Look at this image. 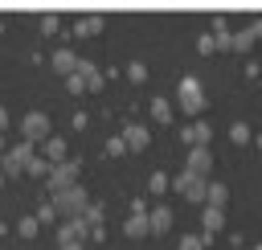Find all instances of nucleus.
I'll list each match as a JSON object with an SVG mask.
<instances>
[{
  "instance_id": "nucleus-11",
  "label": "nucleus",
  "mask_w": 262,
  "mask_h": 250,
  "mask_svg": "<svg viewBox=\"0 0 262 250\" xmlns=\"http://www.w3.org/2000/svg\"><path fill=\"white\" fill-rule=\"evenodd\" d=\"M25 135L29 139H45L49 135V119L45 115H25Z\"/></svg>"
},
{
  "instance_id": "nucleus-25",
  "label": "nucleus",
  "mask_w": 262,
  "mask_h": 250,
  "mask_svg": "<svg viewBox=\"0 0 262 250\" xmlns=\"http://www.w3.org/2000/svg\"><path fill=\"white\" fill-rule=\"evenodd\" d=\"M20 234H25V238H33V234H37V221H33V217H25V221H20Z\"/></svg>"
},
{
  "instance_id": "nucleus-23",
  "label": "nucleus",
  "mask_w": 262,
  "mask_h": 250,
  "mask_svg": "<svg viewBox=\"0 0 262 250\" xmlns=\"http://www.w3.org/2000/svg\"><path fill=\"white\" fill-rule=\"evenodd\" d=\"M45 152H49L53 160H61V156H66V143H61V139H49V148H45Z\"/></svg>"
},
{
  "instance_id": "nucleus-16",
  "label": "nucleus",
  "mask_w": 262,
  "mask_h": 250,
  "mask_svg": "<svg viewBox=\"0 0 262 250\" xmlns=\"http://www.w3.org/2000/svg\"><path fill=\"white\" fill-rule=\"evenodd\" d=\"M78 37H90V33H102V16H86V20H78V29H74Z\"/></svg>"
},
{
  "instance_id": "nucleus-19",
  "label": "nucleus",
  "mask_w": 262,
  "mask_h": 250,
  "mask_svg": "<svg viewBox=\"0 0 262 250\" xmlns=\"http://www.w3.org/2000/svg\"><path fill=\"white\" fill-rule=\"evenodd\" d=\"M229 139H233V143H250V127H246V123H233V127H229Z\"/></svg>"
},
{
  "instance_id": "nucleus-17",
  "label": "nucleus",
  "mask_w": 262,
  "mask_h": 250,
  "mask_svg": "<svg viewBox=\"0 0 262 250\" xmlns=\"http://www.w3.org/2000/svg\"><path fill=\"white\" fill-rule=\"evenodd\" d=\"M196 53H217V37L213 33H201L196 37Z\"/></svg>"
},
{
  "instance_id": "nucleus-13",
  "label": "nucleus",
  "mask_w": 262,
  "mask_h": 250,
  "mask_svg": "<svg viewBox=\"0 0 262 250\" xmlns=\"http://www.w3.org/2000/svg\"><path fill=\"white\" fill-rule=\"evenodd\" d=\"M201 221H205V238H213L217 230H225V209H209L205 205V217Z\"/></svg>"
},
{
  "instance_id": "nucleus-2",
  "label": "nucleus",
  "mask_w": 262,
  "mask_h": 250,
  "mask_svg": "<svg viewBox=\"0 0 262 250\" xmlns=\"http://www.w3.org/2000/svg\"><path fill=\"white\" fill-rule=\"evenodd\" d=\"M172 189H176L184 201L201 205V201H205V193H209V180H201V176H192V172H180V176L172 180Z\"/></svg>"
},
{
  "instance_id": "nucleus-5",
  "label": "nucleus",
  "mask_w": 262,
  "mask_h": 250,
  "mask_svg": "<svg viewBox=\"0 0 262 250\" xmlns=\"http://www.w3.org/2000/svg\"><path fill=\"white\" fill-rule=\"evenodd\" d=\"M53 209H61V213H82L86 209V189H66V193H57V205Z\"/></svg>"
},
{
  "instance_id": "nucleus-4",
  "label": "nucleus",
  "mask_w": 262,
  "mask_h": 250,
  "mask_svg": "<svg viewBox=\"0 0 262 250\" xmlns=\"http://www.w3.org/2000/svg\"><path fill=\"white\" fill-rule=\"evenodd\" d=\"M209 135H213V127H209L205 119H192V123H184V131H180V139H184L188 148H209Z\"/></svg>"
},
{
  "instance_id": "nucleus-26",
  "label": "nucleus",
  "mask_w": 262,
  "mask_h": 250,
  "mask_svg": "<svg viewBox=\"0 0 262 250\" xmlns=\"http://www.w3.org/2000/svg\"><path fill=\"white\" fill-rule=\"evenodd\" d=\"M4 123H8V115H4V111H0V127H4Z\"/></svg>"
},
{
  "instance_id": "nucleus-18",
  "label": "nucleus",
  "mask_w": 262,
  "mask_h": 250,
  "mask_svg": "<svg viewBox=\"0 0 262 250\" xmlns=\"http://www.w3.org/2000/svg\"><path fill=\"white\" fill-rule=\"evenodd\" d=\"M168 184H172V180H168V172H151V180H147V189H151V193H168Z\"/></svg>"
},
{
  "instance_id": "nucleus-28",
  "label": "nucleus",
  "mask_w": 262,
  "mask_h": 250,
  "mask_svg": "<svg viewBox=\"0 0 262 250\" xmlns=\"http://www.w3.org/2000/svg\"><path fill=\"white\" fill-rule=\"evenodd\" d=\"M258 148H262V139H258Z\"/></svg>"
},
{
  "instance_id": "nucleus-10",
  "label": "nucleus",
  "mask_w": 262,
  "mask_h": 250,
  "mask_svg": "<svg viewBox=\"0 0 262 250\" xmlns=\"http://www.w3.org/2000/svg\"><path fill=\"white\" fill-rule=\"evenodd\" d=\"M29 160H33V148H29V143H20L16 152H8L4 168H8V172H25V168H29Z\"/></svg>"
},
{
  "instance_id": "nucleus-1",
  "label": "nucleus",
  "mask_w": 262,
  "mask_h": 250,
  "mask_svg": "<svg viewBox=\"0 0 262 250\" xmlns=\"http://www.w3.org/2000/svg\"><path fill=\"white\" fill-rule=\"evenodd\" d=\"M176 98H180V111L196 119V115L205 111V86H201V78L184 74V78H180V86H176Z\"/></svg>"
},
{
  "instance_id": "nucleus-21",
  "label": "nucleus",
  "mask_w": 262,
  "mask_h": 250,
  "mask_svg": "<svg viewBox=\"0 0 262 250\" xmlns=\"http://www.w3.org/2000/svg\"><path fill=\"white\" fill-rule=\"evenodd\" d=\"M127 78H131V82H143V78H147V66H143V61H131V66H127Z\"/></svg>"
},
{
  "instance_id": "nucleus-3",
  "label": "nucleus",
  "mask_w": 262,
  "mask_h": 250,
  "mask_svg": "<svg viewBox=\"0 0 262 250\" xmlns=\"http://www.w3.org/2000/svg\"><path fill=\"white\" fill-rule=\"evenodd\" d=\"M184 172H192V176H201V180H209V172H213V152H209V148H188V160H184Z\"/></svg>"
},
{
  "instance_id": "nucleus-6",
  "label": "nucleus",
  "mask_w": 262,
  "mask_h": 250,
  "mask_svg": "<svg viewBox=\"0 0 262 250\" xmlns=\"http://www.w3.org/2000/svg\"><path fill=\"white\" fill-rule=\"evenodd\" d=\"M123 143H127L131 152H143V148L151 143V135H147L143 123H127V127H123Z\"/></svg>"
},
{
  "instance_id": "nucleus-7",
  "label": "nucleus",
  "mask_w": 262,
  "mask_h": 250,
  "mask_svg": "<svg viewBox=\"0 0 262 250\" xmlns=\"http://www.w3.org/2000/svg\"><path fill=\"white\" fill-rule=\"evenodd\" d=\"M74 176H78V164H74V160H70V164H57L53 176H49V189L66 193V189H74Z\"/></svg>"
},
{
  "instance_id": "nucleus-14",
  "label": "nucleus",
  "mask_w": 262,
  "mask_h": 250,
  "mask_svg": "<svg viewBox=\"0 0 262 250\" xmlns=\"http://www.w3.org/2000/svg\"><path fill=\"white\" fill-rule=\"evenodd\" d=\"M151 119L156 123H172V102L160 94V98H151Z\"/></svg>"
},
{
  "instance_id": "nucleus-22",
  "label": "nucleus",
  "mask_w": 262,
  "mask_h": 250,
  "mask_svg": "<svg viewBox=\"0 0 262 250\" xmlns=\"http://www.w3.org/2000/svg\"><path fill=\"white\" fill-rule=\"evenodd\" d=\"M123 152H127V143H123V135H119V139H111V143H106V156H123Z\"/></svg>"
},
{
  "instance_id": "nucleus-27",
  "label": "nucleus",
  "mask_w": 262,
  "mask_h": 250,
  "mask_svg": "<svg viewBox=\"0 0 262 250\" xmlns=\"http://www.w3.org/2000/svg\"><path fill=\"white\" fill-rule=\"evenodd\" d=\"M254 250H262V242H258V246H254Z\"/></svg>"
},
{
  "instance_id": "nucleus-24",
  "label": "nucleus",
  "mask_w": 262,
  "mask_h": 250,
  "mask_svg": "<svg viewBox=\"0 0 262 250\" xmlns=\"http://www.w3.org/2000/svg\"><path fill=\"white\" fill-rule=\"evenodd\" d=\"M25 172H29V176H41V172H45V160H37V156H33V160H29V168H25Z\"/></svg>"
},
{
  "instance_id": "nucleus-9",
  "label": "nucleus",
  "mask_w": 262,
  "mask_h": 250,
  "mask_svg": "<svg viewBox=\"0 0 262 250\" xmlns=\"http://www.w3.org/2000/svg\"><path fill=\"white\" fill-rule=\"evenodd\" d=\"M123 234H127V238H147V234H151V225H147V213H127V221H123Z\"/></svg>"
},
{
  "instance_id": "nucleus-15",
  "label": "nucleus",
  "mask_w": 262,
  "mask_h": 250,
  "mask_svg": "<svg viewBox=\"0 0 262 250\" xmlns=\"http://www.w3.org/2000/svg\"><path fill=\"white\" fill-rule=\"evenodd\" d=\"M53 66H57L61 74H74V70H78V57H74L70 49H61V53H53Z\"/></svg>"
},
{
  "instance_id": "nucleus-20",
  "label": "nucleus",
  "mask_w": 262,
  "mask_h": 250,
  "mask_svg": "<svg viewBox=\"0 0 262 250\" xmlns=\"http://www.w3.org/2000/svg\"><path fill=\"white\" fill-rule=\"evenodd\" d=\"M176 250H205V238H196V234H184Z\"/></svg>"
},
{
  "instance_id": "nucleus-12",
  "label": "nucleus",
  "mask_w": 262,
  "mask_h": 250,
  "mask_svg": "<svg viewBox=\"0 0 262 250\" xmlns=\"http://www.w3.org/2000/svg\"><path fill=\"white\" fill-rule=\"evenodd\" d=\"M225 201H229V189H225L221 180H209V193H205V205H209V209H225Z\"/></svg>"
},
{
  "instance_id": "nucleus-8",
  "label": "nucleus",
  "mask_w": 262,
  "mask_h": 250,
  "mask_svg": "<svg viewBox=\"0 0 262 250\" xmlns=\"http://www.w3.org/2000/svg\"><path fill=\"white\" fill-rule=\"evenodd\" d=\"M147 225H151V234H168V230H172V209H168V205L147 209Z\"/></svg>"
}]
</instances>
